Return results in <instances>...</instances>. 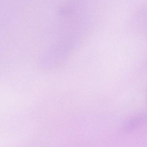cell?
Returning a JSON list of instances; mask_svg holds the SVG:
<instances>
[{
    "mask_svg": "<svg viewBox=\"0 0 147 147\" xmlns=\"http://www.w3.org/2000/svg\"><path fill=\"white\" fill-rule=\"evenodd\" d=\"M146 120V116L144 115L137 116L129 121L125 125V129L127 131H130L139 127Z\"/></svg>",
    "mask_w": 147,
    "mask_h": 147,
    "instance_id": "1",
    "label": "cell"
}]
</instances>
